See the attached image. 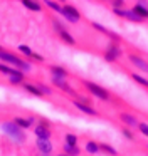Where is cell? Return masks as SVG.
Here are the masks:
<instances>
[{
    "label": "cell",
    "mask_w": 148,
    "mask_h": 156,
    "mask_svg": "<svg viewBox=\"0 0 148 156\" xmlns=\"http://www.w3.org/2000/svg\"><path fill=\"white\" fill-rule=\"evenodd\" d=\"M0 129H2L3 133H5L7 136H9L10 139H12L13 143H19V144H22V143L27 141V134H25V129H22L20 126H17L13 121H5L0 124Z\"/></svg>",
    "instance_id": "cell-1"
},
{
    "label": "cell",
    "mask_w": 148,
    "mask_h": 156,
    "mask_svg": "<svg viewBox=\"0 0 148 156\" xmlns=\"http://www.w3.org/2000/svg\"><path fill=\"white\" fill-rule=\"evenodd\" d=\"M81 84H83V87L86 89L89 94H93L94 98L101 99V101H111L113 99V94H111L108 89L101 87V86H98L96 82H91V81H81Z\"/></svg>",
    "instance_id": "cell-2"
},
{
    "label": "cell",
    "mask_w": 148,
    "mask_h": 156,
    "mask_svg": "<svg viewBox=\"0 0 148 156\" xmlns=\"http://www.w3.org/2000/svg\"><path fill=\"white\" fill-rule=\"evenodd\" d=\"M121 47H120V44H118L116 41H111L109 44H108V47H106V51H104V54H103V59L106 62H109V64H113V62H116L118 59L121 57Z\"/></svg>",
    "instance_id": "cell-3"
},
{
    "label": "cell",
    "mask_w": 148,
    "mask_h": 156,
    "mask_svg": "<svg viewBox=\"0 0 148 156\" xmlns=\"http://www.w3.org/2000/svg\"><path fill=\"white\" fill-rule=\"evenodd\" d=\"M61 15H62V17L66 19L67 22H71V24H76V22L81 20V12L77 10L74 5H71V4H64V5H62Z\"/></svg>",
    "instance_id": "cell-4"
},
{
    "label": "cell",
    "mask_w": 148,
    "mask_h": 156,
    "mask_svg": "<svg viewBox=\"0 0 148 156\" xmlns=\"http://www.w3.org/2000/svg\"><path fill=\"white\" fill-rule=\"evenodd\" d=\"M128 61H130L136 69H140L141 72H146L148 74V61L143 57V55H140L138 52H130L128 51Z\"/></svg>",
    "instance_id": "cell-5"
},
{
    "label": "cell",
    "mask_w": 148,
    "mask_h": 156,
    "mask_svg": "<svg viewBox=\"0 0 148 156\" xmlns=\"http://www.w3.org/2000/svg\"><path fill=\"white\" fill-rule=\"evenodd\" d=\"M113 14L116 15V17H121V19H124V20L133 22V24H143V22H145L143 19L138 17L131 9H130V10H124V9H113Z\"/></svg>",
    "instance_id": "cell-6"
},
{
    "label": "cell",
    "mask_w": 148,
    "mask_h": 156,
    "mask_svg": "<svg viewBox=\"0 0 148 156\" xmlns=\"http://www.w3.org/2000/svg\"><path fill=\"white\" fill-rule=\"evenodd\" d=\"M50 82H52V86H54V87L61 89V91L67 92V94H71V96H74V94H76V91H74V89L71 87V84H69V82H67L64 77H54V76H52Z\"/></svg>",
    "instance_id": "cell-7"
},
{
    "label": "cell",
    "mask_w": 148,
    "mask_h": 156,
    "mask_svg": "<svg viewBox=\"0 0 148 156\" xmlns=\"http://www.w3.org/2000/svg\"><path fill=\"white\" fill-rule=\"evenodd\" d=\"M72 101V104L76 106L77 109H79L83 114H86V116H93V118H98L99 116V112L96 111V109L93 108V106H89V104H83V102H79V101H76V99H71Z\"/></svg>",
    "instance_id": "cell-8"
},
{
    "label": "cell",
    "mask_w": 148,
    "mask_h": 156,
    "mask_svg": "<svg viewBox=\"0 0 148 156\" xmlns=\"http://www.w3.org/2000/svg\"><path fill=\"white\" fill-rule=\"evenodd\" d=\"M35 148L40 154H52L54 146H52V143H50V139H37Z\"/></svg>",
    "instance_id": "cell-9"
},
{
    "label": "cell",
    "mask_w": 148,
    "mask_h": 156,
    "mask_svg": "<svg viewBox=\"0 0 148 156\" xmlns=\"http://www.w3.org/2000/svg\"><path fill=\"white\" fill-rule=\"evenodd\" d=\"M131 10H133L138 17L143 19V20H148V4H146V0H140L136 5L131 7Z\"/></svg>",
    "instance_id": "cell-10"
},
{
    "label": "cell",
    "mask_w": 148,
    "mask_h": 156,
    "mask_svg": "<svg viewBox=\"0 0 148 156\" xmlns=\"http://www.w3.org/2000/svg\"><path fill=\"white\" fill-rule=\"evenodd\" d=\"M91 27L93 29H96L98 32H101V34H104V35H108V37L111 39V41H116V42H121V37L118 34H114V32H111L109 29H106L104 25H101V24H98V22H91Z\"/></svg>",
    "instance_id": "cell-11"
},
{
    "label": "cell",
    "mask_w": 148,
    "mask_h": 156,
    "mask_svg": "<svg viewBox=\"0 0 148 156\" xmlns=\"http://www.w3.org/2000/svg\"><path fill=\"white\" fill-rule=\"evenodd\" d=\"M34 134H35L37 139H50L52 138V131H50V128L42 126V124H37L35 128H34Z\"/></svg>",
    "instance_id": "cell-12"
},
{
    "label": "cell",
    "mask_w": 148,
    "mask_h": 156,
    "mask_svg": "<svg viewBox=\"0 0 148 156\" xmlns=\"http://www.w3.org/2000/svg\"><path fill=\"white\" fill-rule=\"evenodd\" d=\"M120 121L123 122L124 126H128V128H138V119L135 118L133 114H130V112H120Z\"/></svg>",
    "instance_id": "cell-13"
},
{
    "label": "cell",
    "mask_w": 148,
    "mask_h": 156,
    "mask_svg": "<svg viewBox=\"0 0 148 156\" xmlns=\"http://www.w3.org/2000/svg\"><path fill=\"white\" fill-rule=\"evenodd\" d=\"M12 149V139L7 134L0 136V156H9Z\"/></svg>",
    "instance_id": "cell-14"
},
{
    "label": "cell",
    "mask_w": 148,
    "mask_h": 156,
    "mask_svg": "<svg viewBox=\"0 0 148 156\" xmlns=\"http://www.w3.org/2000/svg\"><path fill=\"white\" fill-rule=\"evenodd\" d=\"M20 86H22V87L25 89V91L29 92L30 96H34V98H44L42 91H40V89L37 87V84H35V82H25V81H24Z\"/></svg>",
    "instance_id": "cell-15"
},
{
    "label": "cell",
    "mask_w": 148,
    "mask_h": 156,
    "mask_svg": "<svg viewBox=\"0 0 148 156\" xmlns=\"http://www.w3.org/2000/svg\"><path fill=\"white\" fill-rule=\"evenodd\" d=\"M12 121L15 122L17 126H20L22 129H29V128H32V124L35 122V118H34V116H30V118H20V116H17Z\"/></svg>",
    "instance_id": "cell-16"
},
{
    "label": "cell",
    "mask_w": 148,
    "mask_h": 156,
    "mask_svg": "<svg viewBox=\"0 0 148 156\" xmlns=\"http://www.w3.org/2000/svg\"><path fill=\"white\" fill-rule=\"evenodd\" d=\"M57 35H59V39L62 41V44L69 45V47L76 45V41H74V37L69 34V30H67V29H62V30H59V32H57Z\"/></svg>",
    "instance_id": "cell-17"
},
{
    "label": "cell",
    "mask_w": 148,
    "mask_h": 156,
    "mask_svg": "<svg viewBox=\"0 0 148 156\" xmlns=\"http://www.w3.org/2000/svg\"><path fill=\"white\" fill-rule=\"evenodd\" d=\"M49 72L54 77H64V79L69 77V71H66L62 66H49Z\"/></svg>",
    "instance_id": "cell-18"
},
{
    "label": "cell",
    "mask_w": 148,
    "mask_h": 156,
    "mask_svg": "<svg viewBox=\"0 0 148 156\" xmlns=\"http://www.w3.org/2000/svg\"><path fill=\"white\" fill-rule=\"evenodd\" d=\"M62 151L67 153L69 156H81V148L77 144H67V143H64L62 144Z\"/></svg>",
    "instance_id": "cell-19"
},
{
    "label": "cell",
    "mask_w": 148,
    "mask_h": 156,
    "mask_svg": "<svg viewBox=\"0 0 148 156\" xmlns=\"http://www.w3.org/2000/svg\"><path fill=\"white\" fill-rule=\"evenodd\" d=\"M20 2L24 4V7L29 9V10H32V12H40L42 10V5H40L39 0H20Z\"/></svg>",
    "instance_id": "cell-20"
},
{
    "label": "cell",
    "mask_w": 148,
    "mask_h": 156,
    "mask_svg": "<svg viewBox=\"0 0 148 156\" xmlns=\"http://www.w3.org/2000/svg\"><path fill=\"white\" fill-rule=\"evenodd\" d=\"M98 144H99V151L103 153V154H108V156H120L116 149H114L111 144H108V143H98Z\"/></svg>",
    "instance_id": "cell-21"
},
{
    "label": "cell",
    "mask_w": 148,
    "mask_h": 156,
    "mask_svg": "<svg viewBox=\"0 0 148 156\" xmlns=\"http://www.w3.org/2000/svg\"><path fill=\"white\" fill-rule=\"evenodd\" d=\"M42 4H46L49 9H52L54 12H57V14H61V10H62V5L57 4V0H44Z\"/></svg>",
    "instance_id": "cell-22"
},
{
    "label": "cell",
    "mask_w": 148,
    "mask_h": 156,
    "mask_svg": "<svg viewBox=\"0 0 148 156\" xmlns=\"http://www.w3.org/2000/svg\"><path fill=\"white\" fill-rule=\"evenodd\" d=\"M86 151L89 153V154H96V153H99V144H98L96 141H87L86 143Z\"/></svg>",
    "instance_id": "cell-23"
},
{
    "label": "cell",
    "mask_w": 148,
    "mask_h": 156,
    "mask_svg": "<svg viewBox=\"0 0 148 156\" xmlns=\"http://www.w3.org/2000/svg\"><path fill=\"white\" fill-rule=\"evenodd\" d=\"M72 99H76V101H79V102H83V104H89V106H93V99L91 98H87V96H83V94H74L72 96Z\"/></svg>",
    "instance_id": "cell-24"
},
{
    "label": "cell",
    "mask_w": 148,
    "mask_h": 156,
    "mask_svg": "<svg viewBox=\"0 0 148 156\" xmlns=\"http://www.w3.org/2000/svg\"><path fill=\"white\" fill-rule=\"evenodd\" d=\"M130 76H131V79H133L135 82H138L140 86H143V87L148 89V79H145L143 76H138V74H130Z\"/></svg>",
    "instance_id": "cell-25"
},
{
    "label": "cell",
    "mask_w": 148,
    "mask_h": 156,
    "mask_svg": "<svg viewBox=\"0 0 148 156\" xmlns=\"http://www.w3.org/2000/svg\"><path fill=\"white\" fill-rule=\"evenodd\" d=\"M121 133H123V136H124L126 139H130V141H135V139H136L135 133L131 131V129L128 128V126H123V128H121Z\"/></svg>",
    "instance_id": "cell-26"
},
{
    "label": "cell",
    "mask_w": 148,
    "mask_h": 156,
    "mask_svg": "<svg viewBox=\"0 0 148 156\" xmlns=\"http://www.w3.org/2000/svg\"><path fill=\"white\" fill-rule=\"evenodd\" d=\"M19 52H20V54H24L27 59H30V57H32V54H34L32 49L27 47V45H24V44H22V45H19Z\"/></svg>",
    "instance_id": "cell-27"
},
{
    "label": "cell",
    "mask_w": 148,
    "mask_h": 156,
    "mask_svg": "<svg viewBox=\"0 0 148 156\" xmlns=\"http://www.w3.org/2000/svg\"><path fill=\"white\" fill-rule=\"evenodd\" d=\"M64 141H66L67 144H77V141H79V138H77L76 134H72V133H67V134L64 136Z\"/></svg>",
    "instance_id": "cell-28"
},
{
    "label": "cell",
    "mask_w": 148,
    "mask_h": 156,
    "mask_svg": "<svg viewBox=\"0 0 148 156\" xmlns=\"http://www.w3.org/2000/svg\"><path fill=\"white\" fill-rule=\"evenodd\" d=\"M35 84H37V87H39L40 91H42V94H44V96H50V94H52V89H50L49 86H46L44 82H35Z\"/></svg>",
    "instance_id": "cell-29"
},
{
    "label": "cell",
    "mask_w": 148,
    "mask_h": 156,
    "mask_svg": "<svg viewBox=\"0 0 148 156\" xmlns=\"http://www.w3.org/2000/svg\"><path fill=\"white\" fill-rule=\"evenodd\" d=\"M0 72L5 76H10L13 72V67H10L9 64H5V62H0Z\"/></svg>",
    "instance_id": "cell-30"
},
{
    "label": "cell",
    "mask_w": 148,
    "mask_h": 156,
    "mask_svg": "<svg viewBox=\"0 0 148 156\" xmlns=\"http://www.w3.org/2000/svg\"><path fill=\"white\" fill-rule=\"evenodd\" d=\"M138 131H140L143 136H146V138H148V124H146V122H138Z\"/></svg>",
    "instance_id": "cell-31"
},
{
    "label": "cell",
    "mask_w": 148,
    "mask_h": 156,
    "mask_svg": "<svg viewBox=\"0 0 148 156\" xmlns=\"http://www.w3.org/2000/svg\"><path fill=\"white\" fill-rule=\"evenodd\" d=\"M111 7L113 9H123L124 7V0H111Z\"/></svg>",
    "instance_id": "cell-32"
},
{
    "label": "cell",
    "mask_w": 148,
    "mask_h": 156,
    "mask_svg": "<svg viewBox=\"0 0 148 156\" xmlns=\"http://www.w3.org/2000/svg\"><path fill=\"white\" fill-rule=\"evenodd\" d=\"M37 121H39V124H42V126H47V128H52V122H50L49 119H46V118H37Z\"/></svg>",
    "instance_id": "cell-33"
},
{
    "label": "cell",
    "mask_w": 148,
    "mask_h": 156,
    "mask_svg": "<svg viewBox=\"0 0 148 156\" xmlns=\"http://www.w3.org/2000/svg\"><path fill=\"white\" fill-rule=\"evenodd\" d=\"M56 156H69V154H67V153H64V151H62V153H59V154H56Z\"/></svg>",
    "instance_id": "cell-34"
},
{
    "label": "cell",
    "mask_w": 148,
    "mask_h": 156,
    "mask_svg": "<svg viewBox=\"0 0 148 156\" xmlns=\"http://www.w3.org/2000/svg\"><path fill=\"white\" fill-rule=\"evenodd\" d=\"M2 51H3V47H2V45H0V52H2Z\"/></svg>",
    "instance_id": "cell-35"
},
{
    "label": "cell",
    "mask_w": 148,
    "mask_h": 156,
    "mask_svg": "<svg viewBox=\"0 0 148 156\" xmlns=\"http://www.w3.org/2000/svg\"><path fill=\"white\" fill-rule=\"evenodd\" d=\"M99 2H104V0H99Z\"/></svg>",
    "instance_id": "cell-36"
},
{
    "label": "cell",
    "mask_w": 148,
    "mask_h": 156,
    "mask_svg": "<svg viewBox=\"0 0 148 156\" xmlns=\"http://www.w3.org/2000/svg\"><path fill=\"white\" fill-rule=\"evenodd\" d=\"M146 148H148V146H146Z\"/></svg>",
    "instance_id": "cell-37"
}]
</instances>
